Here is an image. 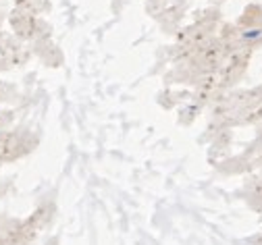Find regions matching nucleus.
Wrapping results in <instances>:
<instances>
[]
</instances>
